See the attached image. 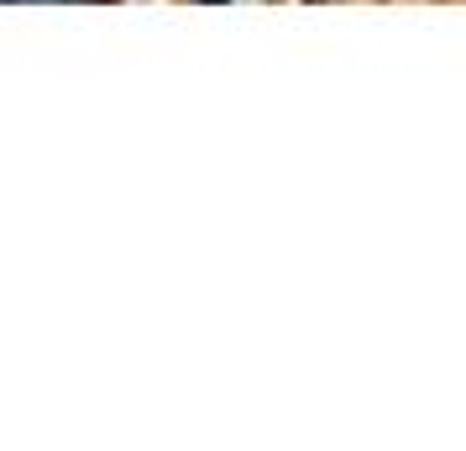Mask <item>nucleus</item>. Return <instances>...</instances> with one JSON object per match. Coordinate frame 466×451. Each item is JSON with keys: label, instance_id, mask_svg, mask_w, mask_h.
Masks as SVG:
<instances>
[{"label": "nucleus", "instance_id": "nucleus-1", "mask_svg": "<svg viewBox=\"0 0 466 451\" xmlns=\"http://www.w3.org/2000/svg\"><path fill=\"white\" fill-rule=\"evenodd\" d=\"M0 5H85V0H0Z\"/></svg>", "mask_w": 466, "mask_h": 451}]
</instances>
